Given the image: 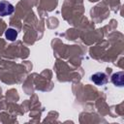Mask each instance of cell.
<instances>
[{
    "instance_id": "cell-1",
    "label": "cell",
    "mask_w": 124,
    "mask_h": 124,
    "mask_svg": "<svg viewBox=\"0 0 124 124\" xmlns=\"http://www.w3.org/2000/svg\"><path fill=\"white\" fill-rule=\"evenodd\" d=\"M14 6L8 1H0V16H6L14 13Z\"/></svg>"
},
{
    "instance_id": "cell-2",
    "label": "cell",
    "mask_w": 124,
    "mask_h": 124,
    "mask_svg": "<svg viewBox=\"0 0 124 124\" xmlns=\"http://www.w3.org/2000/svg\"><path fill=\"white\" fill-rule=\"evenodd\" d=\"M91 80L98 86H101V85H105L107 82H108V77L105 73H102V72H98V73H95L94 75L91 76Z\"/></svg>"
},
{
    "instance_id": "cell-3",
    "label": "cell",
    "mask_w": 124,
    "mask_h": 124,
    "mask_svg": "<svg viewBox=\"0 0 124 124\" xmlns=\"http://www.w3.org/2000/svg\"><path fill=\"white\" fill-rule=\"evenodd\" d=\"M123 80H124L123 72H117L111 76V81L115 86H123Z\"/></svg>"
},
{
    "instance_id": "cell-4",
    "label": "cell",
    "mask_w": 124,
    "mask_h": 124,
    "mask_svg": "<svg viewBox=\"0 0 124 124\" xmlns=\"http://www.w3.org/2000/svg\"><path fill=\"white\" fill-rule=\"evenodd\" d=\"M5 36L9 41H15L17 37V32L14 28H8L5 32Z\"/></svg>"
}]
</instances>
